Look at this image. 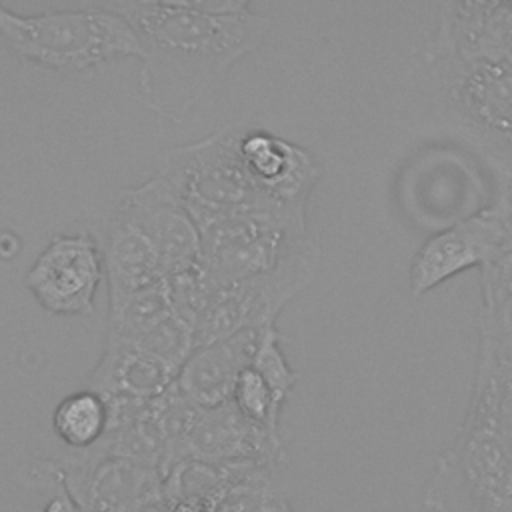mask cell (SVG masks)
Returning <instances> with one entry per match:
<instances>
[{
	"instance_id": "277c9868",
	"label": "cell",
	"mask_w": 512,
	"mask_h": 512,
	"mask_svg": "<svg viewBox=\"0 0 512 512\" xmlns=\"http://www.w3.org/2000/svg\"><path fill=\"white\" fill-rule=\"evenodd\" d=\"M242 124L230 122L200 140L170 146L156 158L154 174L180 196L196 224L250 208L288 210L266 200L250 178L238 150Z\"/></svg>"
},
{
	"instance_id": "ffe728a7",
	"label": "cell",
	"mask_w": 512,
	"mask_h": 512,
	"mask_svg": "<svg viewBox=\"0 0 512 512\" xmlns=\"http://www.w3.org/2000/svg\"><path fill=\"white\" fill-rule=\"evenodd\" d=\"M166 280L136 290L114 304H108L104 338L136 342L146 330L172 312Z\"/></svg>"
},
{
	"instance_id": "d4e9b609",
	"label": "cell",
	"mask_w": 512,
	"mask_h": 512,
	"mask_svg": "<svg viewBox=\"0 0 512 512\" xmlns=\"http://www.w3.org/2000/svg\"><path fill=\"white\" fill-rule=\"evenodd\" d=\"M130 512H174L172 502L164 496L162 488L142 498Z\"/></svg>"
},
{
	"instance_id": "2e32d148",
	"label": "cell",
	"mask_w": 512,
	"mask_h": 512,
	"mask_svg": "<svg viewBox=\"0 0 512 512\" xmlns=\"http://www.w3.org/2000/svg\"><path fill=\"white\" fill-rule=\"evenodd\" d=\"M280 434H274L240 414L232 400L200 408L186 442V458L212 462L262 460L282 462Z\"/></svg>"
},
{
	"instance_id": "d6986e66",
	"label": "cell",
	"mask_w": 512,
	"mask_h": 512,
	"mask_svg": "<svg viewBox=\"0 0 512 512\" xmlns=\"http://www.w3.org/2000/svg\"><path fill=\"white\" fill-rule=\"evenodd\" d=\"M52 428L68 450L96 446L108 430V402L90 388L66 394L52 412Z\"/></svg>"
},
{
	"instance_id": "8fae6325",
	"label": "cell",
	"mask_w": 512,
	"mask_h": 512,
	"mask_svg": "<svg viewBox=\"0 0 512 512\" xmlns=\"http://www.w3.org/2000/svg\"><path fill=\"white\" fill-rule=\"evenodd\" d=\"M504 242L502 210L492 202L476 216L430 234L414 252L408 270L412 298H420L460 272L492 262Z\"/></svg>"
},
{
	"instance_id": "7a4b0ae2",
	"label": "cell",
	"mask_w": 512,
	"mask_h": 512,
	"mask_svg": "<svg viewBox=\"0 0 512 512\" xmlns=\"http://www.w3.org/2000/svg\"><path fill=\"white\" fill-rule=\"evenodd\" d=\"M0 38L20 60L62 74L90 72L122 56H142L134 28L100 0L32 14L0 4Z\"/></svg>"
},
{
	"instance_id": "7402d4cb",
	"label": "cell",
	"mask_w": 512,
	"mask_h": 512,
	"mask_svg": "<svg viewBox=\"0 0 512 512\" xmlns=\"http://www.w3.org/2000/svg\"><path fill=\"white\" fill-rule=\"evenodd\" d=\"M230 400L250 422L280 434V412L284 404L276 400L266 380L252 366L240 372Z\"/></svg>"
},
{
	"instance_id": "30bf717a",
	"label": "cell",
	"mask_w": 512,
	"mask_h": 512,
	"mask_svg": "<svg viewBox=\"0 0 512 512\" xmlns=\"http://www.w3.org/2000/svg\"><path fill=\"white\" fill-rule=\"evenodd\" d=\"M52 462L82 512H130L142 498L162 488L160 470L106 454L98 446L70 450L68 456Z\"/></svg>"
},
{
	"instance_id": "ac0fdd59",
	"label": "cell",
	"mask_w": 512,
	"mask_h": 512,
	"mask_svg": "<svg viewBox=\"0 0 512 512\" xmlns=\"http://www.w3.org/2000/svg\"><path fill=\"white\" fill-rule=\"evenodd\" d=\"M178 376V368L138 344L104 338L98 362L86 378V388L104 396H126L152 402Z\"/></svg>"
},
{
	"instance_id": "603a6c76",
	"label": "cell",
	"mask_w": 512,
	"mask_h": 512,
	"mask_svg": "<svg viewBox=\"0 0 512 512\" xmlns=\"http://www.w3.org/2000/svg\"><path fill=\"white\" fill-rule=\"evenodd\" d=\"M282 334L276 326H270L262 332L258 350L252 360V368L266 380L280 404L286 402L288 394L298 382V372L290 366L282 352Z\"/></svg>"
},
{
	"instance_id": "ba28073f",
	"label": "cell",
	"mask_w": 512,
	"mask_h": 512,
	"mask_svg": "<svg viewBox=\"0 0 512 512\" xmlns=\"http://www.w3.org/2000/svg\"><path fill=\"white\" fill-rule=\"evenodd\" d=\"M320 248L314 240L272 270L214 290L194 320V344L224 340L246 328L276 326L278 314L316 278Z\"/></svg>"
},
{
	"instance_id": "5bb4252c",
	"label": "cell",
	"mask_w": 512,
	"mask_h": 512,
	"mask_svg": "<svg viewBox=\"0 0 512 512\" xmlns=\"http://www.w3.org/2000/svg\"><path fill=\"white\" fill-rule=\"evenodd\" d=\"M132 216L154 242L164 278L202 264V236L180 196L160 176L118 192Z\"/></svg>"
},
{
	"instance_id": "cb8c5ba5",
	"label": "cell",
	"mask_w": 512,
	"mask_h": 512,
	"mask_svg": "<svg viewBox=\"0 0 512 512\" xmlns=\"http://www.w3.org/2000/svg\"><path fill=\"white\" fill-rule=\"evenodd\" d=\"M484 168L492 176L496 198L512 204V146L506 148H492L478 152Z\"/></svg>"
},
{
	"instance_id": "484cf974",
	"label": "cell",
	"mask_w": 512,
	"mask_h": 512,
	"mask_svg": "<svg viewBox=\"0 0 512 512\" xmlns=\"http://www.w3.org/2000/svg\"><path fill=\"white\" fill-rule=\"evenodd\" d=\"M284 512H292V508H288V510H284Z\"/></svg>"
},
{
	"instance_id": "9a60e30c",
	"label": "cell",
	"mask_w": 512,
	"mask_h": 512,
	"mask_svg": "<svg viewBox=\"0 0 512 512\" xmlns=\"http://www.w3.org/2000/svg\"><path fill=\"white\" fill-rule=\"evenodd\" d=\"M98 242L104 258L108 304L164 280V268L154 242L120 194L112 198L104 214Z\"/></svg>"
},
{
	"instance_id": "6da1fadb",
	"label": "cell",
	"mask_w": 512,
	"mask_h": 512,
	"mask_svg": "<svg viewBox=\"0 0 512 512\" xmlns=\"http://www.w3.org/2000/svg\"><path fill=\"white\" fill-rule=\"evenodd\" d=\"M134 28L140 46L138 96L154 114L182 122L194 104L226 80L270 30V16L246 0L102 2Z\"/></svg>"
},
{
	"instance_id": "4fadbf2b",
	"label": "cell",
	"mask_w": 512,
	"mask_h": 512,
	"mask_svg": "<svg viewBox=\"0 0 512 512\" xmlns=\"http://www.w3.org/2000/svg\"><path fill=\"white\" fill-rule=\"evenodd\" d=\"M238 150L266 200L278 208L306 210V202L322 178V164L308 148L244 122Z\"/></svg>"
},
{
	"instance_id": "9c48e42d",
	"label": "cell",
	"mask_w": 512,
	"mask_h": 512,
	"mask_svg": "<svg viewBox=\"0 0 512 512\" xmlns=\"http://www.w3.org/2000/svg\"><path fill=\"white\" fill-rule=\"evenodd\" d=\"M102 280L100 242L84 230L52 236L24 274V286L54 316L92 314Z\"/></svg>"
},
{
	"instance_id": "e0dca14e",
	"label": "cell",
	"mask_w": 512,
	"mask_h": 512,
	"mask_svg": "<svg viewBox=\"0 0 512 512\" xmlns=\"http://www.w3.org/2000/svg\"><path fill=\"white\" fill-rule=\"evenodd\" d=\"M264 330L246 328L194 348L178 370V390L200 408L228 402L240 372L252 364Z\"/></svg>"
},
{
	"instance_id": "44dd1931",
	"label": "cell",
	"mask_w": 512,
	"mask_h": 512,
	"mask_svg": "<svg viewBox=\"0 0 512 512\" xmlns=\"http://www.w3.org/2000/svg\"><path fill=\"white\" fill-rule=\"evenodd\" d=\"M96 446L106 454H114L156 468L162 474L166 460V438L156 420L152 404L136 420L128 422L118 430L106 432Z\"/></svg>"
},
{
	"instance_id": "3957f363",
	"label": "cell",
	"mask_w": 512,
	"mask_h": 512,
	"mask_svg": "<svg viewBox=\"0 0 512 512\" xmlns=\"http://www.w3.org/2000/svg\"><path fill=\"white\" fill-rule=\"evenodd\" d=\"M422 504L428 512H512V452L488 418L464 410L426 480Z\"/></svg>"
},
{
	"instance_id": "5b68a950",
	"label": "cell",
	"mask_w": 512,
	"mask_h": 512,
	"mask_svg": "<svg viewBox=\"0 0 512 512\" xmlns=\"http://www.w3.org/2000/svg\"><path fill=\"white\" fill-rule=\"evenodd\" d=\"M482 166L468 146L432 142L418 148L396 176L400 210L430 234L476 216L494 202Z\"/></svg>"
},
{
	"instance_id": "8992f818",
	"label": "cell",
	"mask_w": 512,
	"mask_h": 512,
	"mask_svg": "<svg viewBox=\"0 0 512 512\" xmlns=\"http://www.w3.org/2000/svg\"><path fill=\"white\" fill-rule=\"evenodd\" d=\"M202 272L210 290L272 270L312 240L304 210L250 208L198 224Z\"/></svg>"
},
{
	"instance_id": "52a82bcc",
	"label": "cell",
	"mask_w": 512,
	"mask_h": 512,
	"mask_svg": "<svg viewBox=\"0 0 512 512\" xmlns=\"http://www.w3.org/2000/svg\"><path fill=\"white\" fill-rule=\"evenodd\" d=\"M446 124L478 152L512 146V66L488 60L426 64Z\"/></svg>"
},
{
	"instance_id": "7c38bea8",
	"label": "cell",
	"mask_w": 512,
	"mask_h": 512,
	"mask_svg": "<svg viewBox=\"0 0 512 512\" xmlns=\"http://www.w3.org/2000/svg\"><path fill=\"white\" fill-rule=\"evenodd\" d=\"M436 60H488L512 66V0L446 2L422 50Z\"/></svg>"
}]
</instances>
